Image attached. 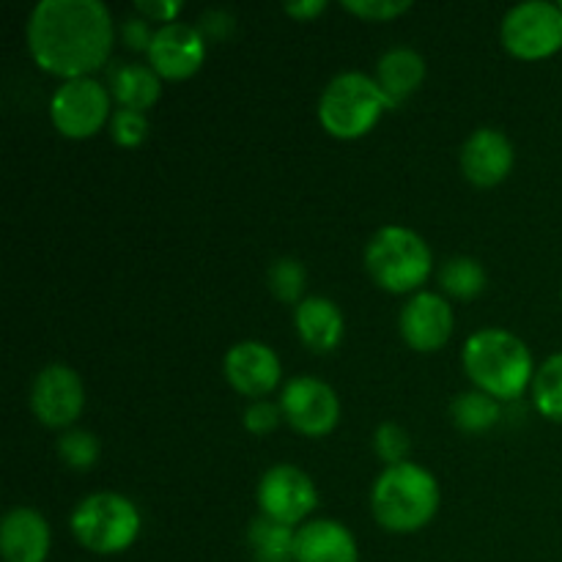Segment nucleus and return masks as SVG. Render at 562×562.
<instances>
[{
  "label": "nucleus",
  "mask_w": 562,
  "mask_h": 562,
  "mask_svg": "<svg viewBox=\"0 0 562 562\" xmlns=\"http://www.w3.org/2000/svg\"><path fill=\"white\" fill-rule=\"evenodd\" d=\"M373 453L382 461L384 467H398L406 464L412 456V437L401 423H379L376 431H373Z\"/></svg>",
  "instance_id": "bb28decb"
},
{
  "label": "nucleus",
  "mask_w": 562,
  "mask_h": 562,
  "mask_svg": "<svg viewBox=\"0 0 562 562\" xmlns=\"http://www.w3.org/2000/svg\"><path fill=\"white\" fill-rule=\"evenodd\" d=\"M148 130V115L137 113V110H113V119H110V137H113L115 146L121 148H137L146 143Z\"/></svg>",
  "instance_id": "cd10ccee"
},
{
  "label": "nucleus",
  "mask_w": 562,
  "mask_h": 562,
  "mask_svg": "<svg viewBox=\"0 0 562 562\" xmlns=\"http://www.w3.org/2000/svg\"><path fill=\"white\" fill-rule=\"evenodd\" d=\"M294 562H360V549L344 521L311 519L296 530Z\"/></svg>",
  "instance_id": "a211bd4d"
},
{
  "label": "nucleus",
  "mask_w": 562,
  "mask_h": 562,
  "mask_svg": "<svg viewBox=\"0 0 562 562\" xmlns=\"http://www.w3.org/2000/svg\"><path fill=\"white\" fill-rule=\"evenodd\" d=\"M283 11L296 22H313L318 14L327 11V3L324 0H300V3L283 5Z\"/></svg>",
  "instance_id": "72a5a7b5"
},
{
  "label": "nucleus",
  "mask_w": 562,
  "mask_h": 562,
  "mask_svg": "<svg viewBox=\"0 0 562 562\" xmlns=\"http://www.w3.org/2000/svg\"><path fill=\"white\" fill-rule=\"evenodd\" d=\"M488 274L483 263L472 256H453L439 267V289L445 296L470 302L486 291Z\"/></svg>",
  "instance_id": "4be33fe9"
},
{
  "label": "nucleus",
  "mask_w": 562,
  "mask_h": 562,
  "mask_svg": "<svg viewBox=\"0 0 562 562\" xmlns=\"http://www.w3.org/2000/svg\"><path fill=\"white\" fill-rule=\"evenodd\" d=\"M71 536L91 554H124L135 547L143 530V516L130 497L119 492L88 494L71 510Z\"/></svg>",
  "instance_id": "423d86ee"
},
{
  "label": "nucleus",
  "mask_w": 562,
  "mask_h": 562,
  "mask_svg": "<svg viewBox=\"0 0 562 562\" xmlns=\"http://www.w3.org/2000/svg\"><path fill=\"white\" fill-rule=\"evenodd\" d=\"M461 366L475 390L505 404L519 401L527 387H532L538 371L530 346L503 327L472 333L461 349Z\"/></svg>",
  "instance_id": "f03ea898"
},
{
  "label": "nucleus",
  "mask_w": 562,
  "mask_h": 562,
  "mask_svg": "<svg viewBox=\"0 0 562 562\" xmlns=\"http://www.w3.org/2000/svg\"><path fill=\"white\" fill-rule=\"evenodd\" d=\"M294 327L302 346L313 355H333L346 338V316L327 296H305L294 307Z\"/></svg>",
  "instance_id": "f3484780"
},
{
  "label": "nucleus",
  "mask_w": 562,
  "mask_h": 562,
  "mask_svg": "<svg viewBox=\"0 0 562 562\" xmlns=\"http://www.w3.org/2000/svg\"><path fill=\"white\" fill-rule=\"evenodd\" d=\"M344 11L366 22H390L415 9L412 0H344Z\"/></svg>",
  "instance_id": "c85d7f7f"
},
{
  "label": "nucleus",
  "mask_w": 562,
  "mask_h": 562,
  "mask_svg": "<svg viewBox=\"0 0 562 562\" xmlns=\"http://www.w3.org/2000/svg\"><path fill=\"white\" fill-rule=\"evenodd\" d=\"M514 143L505 132L494 130V126H481V130L472 132L459 151L461 173L470 184L481 187V190L503 184L514 170Z\"/></svg>",
  "instance_id": "2eb2a0df"
},
{
  "label": "nucleus",
  "mask_w": 562,
  "mask_h": 562,
  "mask_svg": "<svg viewBox=\"0 0 562 562\" xmlns=\"http://www.w3.org/2000/svg\"><path fill=\"white\" fill-rule=\"evenodd\" d=\"M398 329L404 344L420 355H434L445 349L453 338L456 313L448 296L439 291H417L409 296L398 316Z\"/></svg>",
  "instance_id": "f8f14e48"
},
{
  "label": "nucleus",
  "mask_w": 562,
  "mask_h": 562,
  "mask_svg": "<svg viewBox=\"0 0 562 562\" xmlns=\"http://www.w3.org/2000/svg\"><path fill=\"white\" fill-rule=\"evenodd\" d=\"M294 538L296 530L263 519V516H258L247 532L256 562H294Z\"/></svg>",
  "instance_id": "5701e85b"
},
{
  "label": "nucleus",
  "mask_w": 562,
  "mask_h": 562,
  "mask_svg": "<svg viewBox=\"0 0 562 562\" xmlns=\"http://www.w3.org/2000/svg\"><path fill=\"white\" fill-rule=\"evenodd\" d=\"M146 58L162 80H190L206 60V36L198 31V25H187V22L159 25L154 31V42Z\"/></svg>",
  "instance_id": "4468645a"
},
{
  "label": "nucleus",
  "mask_w": 562,
  "mask_h": 562,
  "mask_svg": "<svg viewBox=\"0 0 562 562\" xmlns=\"http://www.w3.org/2000/svg\"><path fill=\"white\" fill-rule=\"evenodd\" d=\"M442 505V488L434 472L406 461L384 467L371 488V514L382 530L393 536H412L431 525Z\"/></svg>",
  "instance_id": "7ed1b4c3"
},
{
  "label": "nucleus",
  "mask_w": 562,
  "mask_h": 562,
  "mask_svg": "<svg viewBox=\"0 0 562 562\" xmlns=\"http://www.w3.org/2000/svg\"><path fill=\"white\" fill-rule=\"evenodd\" d=\"M53 549L49 521L36 508H11L0 521V554L5 562H47Z\"/></svg>",
  "instance_id": "dca6fc26"
},
{
  "label": "nucleus",
  "mask_w": 562,
  "mask_h": 562,
  "mask_svg": "<svg viewBox=\"0 0 562 562\" xmlns=\"http://www.w3.org/2000/svg\"><path fill=\"white\" fill-rule=\"evenodd\" d=\"M25 36L38 69L64 82L80 80L110 60L115 22L102 0H42L27 16Z\"/></svg>",
  "instance_id": "f257e3e1"
},
{
  "label": "nucleus",
  "mask_w": 562,
  "mask_h": 562,
  "mask_svg": "<svg viewBox=\"0 0 562 562\" xmlns=\"http://www.w3.org/2000/svg\"><path fill=\"white\" fill-rule=\"evenodd\" d=\"M395 110L376 77L366 71H344L333 77L318 99V124L335 140H360L376 130L382 115Z\"/></svg>",
  "instance_id": "20e7f679"
},
{
  "label": "nucleus",
  "mask_w": 562,
  "mask_h": 562,
  "mask_svg": "<svg viewBox=\"0 0 562 562\" xmlns=\"http://www.w3.org/2000/svg\"><path fill=\"white\" fill-rule=\"evenodd\" d=\"M269 291L274 294V300L285 302V305H300L305 300V285H307V269L300 258L283 256L269 267L267 272Z\"/></svg>",
  "instance_id": "393cba45"
},
{
  "label": "nucleus",
  "mask_w": 562,
  "mask_h": 562,
  "mask_svg": "<svg viewBox=\"0 0 562 562\" xmlns=\"http://www.w3.org/2000/svg\"><path fill=\"white\" fill-rule=\"evenodd\" d=\"M366 272L387 294H417L434 272V252L417 231L384 225L366 245Z\"/></svg>",
  "instance_id": "39448f33"
},
{
  "label": "nucleus",
  "mask_w": 562,
  "mask_h": 562,
  "mask_svg": "<svg viewBox=\"0 0 562 562\" xmlns=\"http://www.w3.org/2000/svg\"><path fill=\"white\" fill-rule=\"evenodd\" d=\"M223 373L241 398L261 401L283 382V362L272 346L261 340H239L225 351Z\"/></svg>",
  "instance_id": "ddd939ff"
},
{
  "label": "nucleus",
  "mask_w": 562,
  "mask_h": 562,
  "mask_svg": "<svg viewBox=\"0 0 562 562\" xmlns=\"http://www.w3.org/2000/svg\"><path fill=\"white\" fill-rule=\"evenodd\" d=\"M258 510L263 519L300 530L307 516L318 508L313 477L294 464H274L261 475L256 488Z\"/></svg>",
  "instance_id": "1a4fd4ad"
},
{
  "label": "nucleus",
  "mask_w": 562,
  "mask_h": 562,
  "mask_svg": "<svg viewBox=\"0 0 562 562\" xmlns=\"http://www.w3.org/2000/svg\"><path fill=\"white\" fill-rule=\"evenodd\" d=\"M31 409L42 426L69 431L86 409V384L80 373L64 362L42 368L33 379Z\"/></svg>",
  "instance_id": "9b49d317"
},
{
  "label": "nucleus",
  "mask_w": 562,
  "mask_h": 562,
  "mask_svg": "<svg viewBox=\"0 0 562 562\" xmlns=\"http://www.w3.org/2000/svg\"><path fill=\"white\" fill-rule=\"evenodd\" d=\"M181 9H184V3H179V0H137L135 3V11L143 16V20L148 22H159V25H170V22H179V14Z\"/></svg>",
  "instance_id": "7c9ffc66"
},
{
  "label": "nucleus",
  "mask_w": 562,
  "mask_h": 562,
  "mask_svg": "<svg viewBox=\"0 0 562 562\" xmlns=\"http://www.w3.org/2000/svg\"><path fill=\"white\" fill-rule=\"evenodd\" d=\"M450 420L464 434H486L503 420V401L481 393V390H467L456 395L450 404Z\"/></svg>",
  "instance_id": "412c9836"
},
{
  "label": "nucleus",
  "mask_w": 562,
  "mask_h": 562,
  "mask_svg": "<svg viewBox=\"0 0 562 562\" xmlns=\"http://www.w3.org/2000/svg\"><path fill=\"white\" fill-rule=\"evenodd\" d=\"M110 88L97 77L66 80L55 88L49 99V119L53 126L69 140H88L110 126Z\"/></svg>",
  "instance_id": "0eeeda50"
},
{
  "label": "nucleus",
  "mask_w": 562,
  "mask_h": 562,
  "mask_svg": "<svg viewBox=\"0 0 562 562\" xmlns=\"http://www.w3.org/2000/svg\"><path fill=\"white\" fill-rule=\"evenodd\" d=\"M560 9H562V0H560Z\"/></svg>",
  "instance_id": "f704fd0d"
},
{
  "label": "nucleus",
  "mask_w": 562,
  "mask_h": 562,
  "mask_svg": "<svg viewBox=\"0 0 562 562\" xmlns=\"http://www.w3.org/2000/svg\"><path fill=\"white\" fill-rule=\"evenodd\" d=\"M99 456H102V445H99L97 434L82 431V428H69V431L60 434L58 459L64 461L69 470H77V472L93 470Z\"/></svg>",
  "instance_id": "a878e982"
},
{
  "label": "nucleus",
  "mask_w": 562,
  "mask_h": 562,
  "mask_svg": "<svg viewBox=\"0 0 562 562\" xmlns=\"http://www.w3.org/2000/svg\"><path fill=\"white\" fill-rule=\"evenodd\" d=\"M503 47L519 60L552 58L562 49V9L549 0H527L503 16Z\"/></svg>",
  "instance_id": "6e6552de"
},
{
  "label": "nucleus",
  "mask_w": 562,
  "mask_h": 562,
  "mask_svg": "<svg viewBox=\"0 0 562 562\" xmlns=\"http://www.w3.org/2000/svg\"><path fill=\"white\" fill-rule=\"evenodd\" d=\"M110 93L121 110L146 113L162 97V77L148 64H121L110 75Z\"/></svg>",
  "instance_id": "aec40b11"
},
{
  "label": "nucleus",
  "mask_w": 562,
  "mask_h": 562,
  "mask_svg": "<svg viewBox=\"0 0 562 562\" xmlns=\"http://www.w3.org/2000/svg\"><path fill=\"white\" fill-rule=\"evenodd\" d=\"M234 27H236V22L228 11L214 9V11H209V14H203L198 31H201L206 38H225L231 31H234Z\"/></svg>",
  "instance_id": "473e14b6"
},
{
  "label": "nucleus",
  "mask_w": 562,
  "mask_h": 562,
  "mask_svg": "<svg viewBox=\"0 0 562 562\" xmlns=\"http://www.w3.org/2000/svg\"><path fill=\"white\" fill-rule=\"evenodd\" d=\"M121 42L130 49H135V53H148V47L154 42V31L148 25V20H143L140 14L124 20V25H121Z\"/></svg>",
  "instance_id": "2f4dec72"
},
{
  "label": "nucleus",
  "mask_w": 562,
  "mask_h": 562,
  "mask_svg": "<svg viewBox=\"0 0 562 562\" xmlns=\"http://www.w3.org/2000/svg\"><path fill=\"white\" fill-rule=\"evenodd\" d=\"M532 406L538 415L562 423V351L549 357L532 379Z\"/></svg>",
  "instance_id": "b1692460"
},
{
  "label": "nucleus",
  "mask_w": 562,
  "mask_h": 562,
  "mask_svg": "<svg viewBox=\"0 0 562 562\" xmlns=\"http://www.w3.org/2000/svg\"><path fill=\"white\" fill-rule=\"evenodd\" d=\"M241 423H245V428L252 437H267V434H272L283 423V409L269 398L250 401V406L241 415Z\"/></svg>",
  "instance_id": "c756f323"
},
{
  "label": "nucleus",
  "mask_w": 562,
  "mask_h": 562,
  "mask_svg": "<svg viewBox=\"0 0 562 562\" xmlns=\"http://www.w3.org/2000/svg\"><path fill=\"white\" fill-rule=\"evenodd\" d=\"M426 80V58L412 47H390L376 64V82L387 93L390 102L398 108L401 102L420 91Z\"/></svg>",
  "instance_id": "6ab92c4d"
},
{
  "label": "nucleus",
  "mask_w": 562,
  "mask_h": 562,
  "mask_svg": "<svg viewBox=\"0 0 562 562\" xmlns=\"http://www.w3.org/2000/svg\"><path fill=\"white\" fill-rule=\"evenodd\" d=\"M283 420L307 439H322L338 428L340 398L333 384L316 376H291L280 390Z\"/></svg>",
  "instance_id": "9d476101"
}]
</instances>
